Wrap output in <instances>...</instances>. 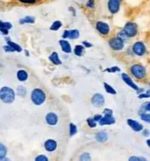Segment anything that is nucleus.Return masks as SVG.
Returning <instances> with one entry per match:
<instances>
[{
	"instance_id": "nucleus-13",
	"label": "nucleus",
	"mask_w": 150,
	"mask_h": 161,
	"mask_svg": "<svg viewBox=\"0 0 150 161\" xmlns=\"http://www.w3.org/2000/svg\"><path fill=\"white\" fill-rule=\"evenodd\" d=\"M63 38H69V39H77L79 37V31L76 29L74 30H66L63 35Z\"/></svg>"
},
{
	"instance_id": "nucleus-44",
	"label": "nucleus",
	"mask_w": 150,
	"mask_h": 161,
	"mask_svg": "<svg viewBox=\"0 0 150 161\" xmlns=\"http://www.w3.org/2000/svg\"><path fill=\"white\" fill-rule=\"evenodd\" d=\"M149 86H150V83H149Z\"/></svg>"
},
{
	"instance_id": "nucleus-27",
	"label": "nucleus",
	"mask_w": 150,
	"mask_h": 161,
	"mask_svg": "<svg viewBox=\"0 0 150 161\" xmlns=\"http://www.w3.org/2000/svg\"><path fill=\"white\" fill-rule=\"evenodd\" d=\"M61 26H62V22H61V21H55V22L53 23V25L51 26V30L56 31V30H58Z\"/></svg>"
},
{
	"instance_id": "nucleus-3",
	"label": "nucleus",
	"mask_w": 150,
	"mask_h": 161,
	"mask_svg": "<svg viewBox=\"0 0 150 161\" xmlns=\"http://www.w3.org/2000/svg\"><path fill=\"white\" fill-rule=\"evenodd\" d=\"M32 100L36 105H42L46 100V95L41 89H35L32 92Z\"/></svg>"
},
{
	"instance_id": "nucleus-18",
	"label": "nucleus",
	"mask_w": 150,
	"mask_h": 161,
	"mask_svg": "<svg viewBox=\"0 0 150 161\" xmlns=\"http://www.w3.org/2000/svg\"><path fill=\"white\" fill-rule=\"evenodd\" d=\"M10 28H12V25L10 23H8V22H2L1 20H0V30L4 33V34H8V29H10Z\"/></svg>"
},
{
	"instance_id": "nucleus-28",
	"label": "nucleus",
	"mask_w": 150,
	"mask_h": 161,
	"mask_svg": "<svg viewBox=\"0 0 150 161\" xmlns=\"http://www.w3.org/2000/svg\"><path fill=\"white\" fill-rule=\"evenodd\" d=\"M141 119L148 123H150V114H146V113H142L141 115Z\"/></svg>"
},
{
	"instance_id": "nucleus-2",
	"label": "nucleus",
	"mask_w": 150,
	"mask_h": 161,
	"mask_svg": "<svg viewBox=\"0 0 150 161\" xmlns=\"http://www.w3.org/2000/svg\"><path fill=\"white\" fill-rule=\"evenodd\" d=\"M130 70H131V73L133 74V76L138 79H141V78H145V76H146V69L142 65L133 64L131 67Z\"/></svg>"
},
{
	"instance_id": "nucleus-41",
	"label": "nucleus",
	"mask_w": 150,
	"mask_h": 161,
	"mask_svg": "<svg viewBox=\"0 0 150 161\" xmlns=\"http://www.w3.org/2000/svg\"><path fill=\"white\" fill-rule=\"evenodd\" d=\"M83 44H84V46L87 47V48H90V47H92V44H91V43L87 42H83Z\"/></svg>"
},
{
	"instance_id": "nucleus-6",
	"label": "nucleus",
	"mask_w": 150,
	"mask_h": 161,
	"mask_svg": "<svg viewBox=\"0 0 150 161\" xmlns=\"http://www.w3.org/2000/svg\"><path fill=\"white\" fill-rule=\"evenodd\" d=\"M91 104L96 108H101L105 104V98L100 93H96L91 98Z\"/></svg>"
},
{
	"instance_id": "nucleus-1",
	"label": "nucleus",
	"mask_w": 150,
	"mask_h": 161,
	"mask_svg": "<svg viewBox=\"0 0 150 161\" xmlns=\"http://www.w3.org/2000/svg\"><path fill=\"white\" fill-rule=\"evenodd\" d=\"M0 98L5 103H12L15 99V92L9 87H3L0 90Z\"/></svg>"
},
{
	"instance_id": "nucleus-23",
	"label": "nucleus",
	"mask_w": 150,
	"mask_h": 161,
	"mask_svg": "<svg viewBox=\"0 0 150 161\" xmlns=\"http://www.w3.org/2000/svg\"><path fill=\"white\" fill-rule=\"evenodd\" d=\"M104 86H105V89H106V91L108 93H110V94H116V93H117L116 90H115L112 86H111L110 85H108L107 83H105V84H104Z\"/></svg>"
},
{
	"instance_id": "nucleus-24",
	"label": "nucleus",
	"mask_w": 150,
	"mask_h": 161,
	"mask_svg": "<svg viewBox=\"0 0 150 161\" xmlns=\"http://www.w3.org/2000/svg\"><path fill=\"white\" fill-rule=\"evenodd\" d=\"M21 24L24 23H33L34 22V18H33V17H30V16H27V17H25V18H24L23 20H20V21Z\"/></svg>"
},
{
	"instance_id": "nucleus-35",
	"label": "nucleus",
	"mask_w": 150,
	"mask_h": 161,
	"mask_svg": "<svg viewBox=\"0 0 150 161\" xmlns=\"http://www.w3.org/2000/svg\"><path fill=\"white\" fill-rule=\"evenodd\" d=\"M140 99H144V98H150V91H148L147 93H141L139 95Z\"/></svg>"
},
{
	"instance_id": "nucleus-10",
	"label": "nucleus",
	"mask_w": 150,
	"mask_h": 161,
	"mask_svg": "<svg viewBox=\"0 0 150 161\" xmlns=\"http://www.w3.org/2000/svg\"><path fill=\"white\" fill-rule=\"evenodd\" d=\"M127 124L128 126L131 127V129L136 132H139V131H141L143 130V125L141 124L139 121H134L133 119H128L127 120Z\"/></svg>"
},
{
	"instance_id": "nucleus-20",
	"label": "nucleus",
	"mask_w": 150,
	"mask_h": 161,
	"mask_svg": "<svg viewBox=\"0 0 150 161\" xmlns=\"http://www.w3.org/2000/svg\"><path fill=\"white\" fill-rule=\"evenodd\" d=\"M17 77H18L20 81H25V80L27 79L28 75H27V72L25 71V70H19L18 74H17Z\"/></svg>"
},
{
	"instance_id": "nucleus-7",
	"label": "nucleus",
	"mask_w": 150,
	"mask_h": 161,
	"mask_svg": "<svg viewBox=\"0 0 150 161\" xmlns=\"http://www.w3.org/2000/svg\"><path fill=\"white\" fill-rule=\"evenodd\" d=\"M120 2H121V0H109L108 1V9L111 13L115 14L119 11Z\"/></svg>"
},
{
	"instance_id": "nucleus-4",
	"label": "nucleus",
	"mask_w": 150,
	"mask_h": 161,
	"mask_svg": "<svg viewBox=\"0 0 150 161\" xmlns=\"http://www.w3.org/2000/svg\"><path fill=\"white\" fill-rule=\"evenodd\" d=\"M109 44L113 50H121L124 48V41L119 37H116L111 39Z\"/></svg>"
},
{
	"instance_id": "nucleus-36",
	"label": "nucleus",
	"mask_w": 150,
	"mask_h": 161,
	"mask_svg": "<svg viewBox=\"0 0 150 161\" xmlns=\"http://www.w3.org/2000/svg\"><path fill=\"white\" fill-rule=\"evenodd\" d=\"M108 72H110V73H114V72H116V71H119L120 70L119 67H111V68H110V69L106 70Z\"/></svg>"
},
{
	"instance_id": "nucleus-40",
	"label": "nucleus",
	"mask_w": 150,
	"mask_h": 161,
	"mask_svg": "<svg viewBox=\"0 0 150 161\" xmlns=\"http://www.w3.org/2000/svg\"><path fill=\"white\" fill-rule=\"evenodd\" d=\"M94 120L96 121H99L100 120H101V118H102V115H95L94 117Z\"/></svg>"
},
{
	"instance_id": "nucleus-25",
	"label": "nucleus",
	"mask_w": 150,
	"mask_h": 161,
	"mask_svg": "<svg viewBox=\"0 0 150 161\" xmlns=\"http://www.w3.org/2000/svg\"><path fill=\"white\" fill-rule=\"evenodd\" d=\"M76 132H77L76 126L75 124H73V123H70V125H69V134H70V136H74Z\"/></svg>"
},
{
	"instance_id": "nucleus-21",
	"label": "nucleus",
	"mask_w": 150,
	"mask_h": 161,
	"mask_svg": "<svg viewBox=\"0 0 150 161\" xmlns=\"http://www.w3.org/2000/svg\"><path fill=\"white\" fill-rule=\"evenodd\" d=\"M75 54L76 55V56H83L84 55V47L81 46V45H77V46H76L75 48Z\"/></svg>"
},
{
	"instance_id": "nucleus-16",
	"label": "nucleus",
	"mask_w": 150,
	"mask_h": 161,
	"mask_svg": "<svg viewBox=\"0 0 150 161\" xmlns=\"http://www.w3.org/2000/svg\"><path fill=\"white\" fill-rule=\"evenodd\" d=\"M96 139L100 143H105V142L107 141L108 139L107 134L106 132H104V131H100L96 135Z\"/></svg>"
},
{
	"instance_id": "nucleus-26",
	"label": "nucleus",
	"mask_w": 150,
	"mask_h": 161,
	"mask_svg": "<svg viewBox=\"0 0 150 161\" xmlns=\"http://www.w3.org/2000/svg\"><path fill=\"white\" fill-rule=\"evenodd\" d=\"M8 45L9 46H11L15 51H18V52H20L21 51V48L19 46L18 44H16V43H14V42H10V41H8Z\"/></svg>"
},
{
	"instance_id": "nucleus-19",
	"label": "nucleus",
	"mask_w": 150,
	"mask_h": 161,
	"mask_svg": "<svg viewBox=\"0 0 150 161\" xmlns=\"http://www.w3.org/2000/svg\"><path fill=\"white\" fill-rule=\"evenodd\" d=\"M50 60L55 64H56V65H60L61 64H62V62H61V60L59 59V56H58V54L56 53V52H54V53H52V55L50 56Z\"/></svg>"
},
{
	"instance_id": "nucleus-17",
	"label": "nucleus",
	"mask_w": 150,
	"mask_h": 161,
	"mask_svg": "<svg viewBox=\"0 0 150 161\" xmlns=\"http://www.w3.org/2000/svg\"><path fill=\"white\" fill-rule=\"evenodd\" d=\"M60 45L62 47V49L64 51L65 53H70L71 52V47H70L69 43L67 41L61 40L60 41Z\"/></svg>"
},
{
	"instance_id": "nucleus-37",
	"label": "nucleus",
	"mask_w": 150,
	"mask_h": 161,
	"mask_svg": "<svg viewBox=\"0 0 150 161\" xmlns=\"http://www.w3.org/2000/svg\"><path fill=\"white\" fill-rule=\"evenodd\" d=\"M36 161H47V158H46V156H43V155H41V156H38L36 159H35Z\"/></svg>"
},
{
	"instance_id": "nucleus-12",
	"label": "nucleus",
	"mask_w": 150,
	"mask_h": 161,
	"mask_svg": "<svg viewBox=\"0 0 150 161\" xmlns=\"http://www.w3.org/2000/svg\"><path fill=\"white\" fill-rule=\"evenodd\" d=\"M121 77H122V79H123V81L129 86L130 87H132L133 90H136V91H138L139 90V87L137 86V85H135L133 82V80H132V78L129 77L127 74H126V73H122L121 74Z\"/></svg>"
},
{
	"instance_id": "nucleus-32",
	"label": "nucleus",
	"mask_w": 150,
	"mask_h": 161,
	"mask_svg": "<svg viewBox=\"0 0 150 161\" xmlns=\"http://www.w3.org/2000/svg\"><path fill=\"white\" fill-rule=\"evenodd\" d=\"M141 108L145 111H149L150 112V102H146L141 106Z\"/></svg>"
},
{
	"instance_id": "nucleus-15",
	"label": "nucleus",
	"mask_w": 150,
	"mask_h": 161,
	"mask_svg": "<svg viewBox=\"0 0 150 161\" xmlns=\"http://www.w3.org/2000/svg\"><path fill=\"white\" fill-rule=\"evenodd\" d=\"M46 121L49 125H55L58 121V117L55 113H49L46 116Z\"/></svg>"
},
{
	"instance_id": "nucleus-31",
	"label": "nucleus",
	"mask_w": 150,
	"mask_h": 161,
	"mask_svg": "<svg viewBox=\"0 0 150 161\" xmlns=\"http://www.w3.org/2000/svg\"><path fill=\"white\" fill-rule=\"evenodd\" d=\"M86 6L90 8V9L94 8V6H95V0H88L87 3H86Z\"/></svg>"
},
{
	"instance_id": "nucleus-33",
	"label": "nucleus",
	"mask_w": 150,
	"mask_h": 161,
	"mask_svg": "<svg viewBox=\"0 0 150 161\" xmlns=\"http://www.w3.org/2000/svg\"><path fill=\"white\" fill-rule=\"evenodd\" d=\"M118 37H119V38H121L123 41H126L127 39V34L123 31V32H119V35H118Z\"/></svg>"
},
{
	"instance_id": "nucleus-9",
	"label": "nucleus",
	"mask_w": 150,
	"mask_h": 161,
	"mask_svg": "<svg viewBox=\"0 0 150 161\" xmlns=\"http://www.w3.org/2000/svg\"><path fill=\"white\" fill-rule=\"evenodd\" d=\"M96 28L102 34H108L110 33V26H108V24L103 21H98L96 24Z\"/></svg>"
},
{
	"instance_id": "nucleus-42",
	"label": "nucleus",
	"mask_w": 150,
	"mask_h": 161,
	"mask_svg": "<svg viewBox=\"0 0 150 161\" xmlns=\"http://www.w3.org/2000/svg\"><path fill=\"white\" fill-rule=\"evenodd\" d=\"M149 134V130H143V136H148Z\"/></svg>"
},
{
	"instance_id": "nucleus-14",
	"label": "nucleus",
	"mask_w": 150,
	"mask_h": 161,
	"mask_svg": "<svg viewBox=\"0 0 150 161\" xmlns=\"http://www.w3.org/2000/svg\"><path fill=\"white\" fill-rule=\"evenodd\" d=\"M57 147V143L55 140H52V139H48L46 141L45 143V149L47 151H53L56 149Z\"/></svg>"
},
{
	"instance_id": "nucleus-29",
	"label": "nucleus",
	"mask_w": 150,
	"mask_h": 161,
	"mask_svg": "<svg viewBox=\"0 0 150 161\" xmlns=\"http://www.w3.org/2000/svg\"><path fill=\"white\" fill-rule=\"evenodd\" d=\"M87 123L90 128H95L97 126V123H96V121L94 120V118H88Z\"/></svg>"
},
{
	"instance_id": "nucleus-43",
	"label": "nucleus",
	"mask_w": 150,
	"mask_h": 161,
	"mask_svg": "<svg viewBox=\"0 0 150 161\" xmlns=\"http://www.w3.org/2000/svg\"><path fill=\"white\" fill-rule=\"evenodd\" d=\"M147 144H148V146L150 148V139H149V140L147 141Z\"/></svg>"
},
{
	"instance_id": "nucleus-38",
	"label": "nucleus",
	"mask_w": 150,
	"mask_h": 161,
	"mask_svg": "<svg viewBox=\"0 0 150 161\" xmlns=\"http://www.w3.org/2000/svg\"><path fill=\"white\" fill-rule=\"evenodd\" d=\"M20 1L24 4H34L36 2V0H20Z\"/></svg>"
},
{
	"instance_id": "nucleus-5",
	"label": "nucleus",
	"mask_w": 150,
	"mask_h": 161,
	"mask_svg": "<svg viewBox=\"0 0 150 161\" xmlns=\"http://www.w3.org/2000/svg\"><path fill=\"white\" fill-rule=\"evenodd\" d=\"M124 32L127 34L128 37H133L137 34V25L133 22H128L126 24L124 27Z\"/></svg>"
},
{
	"instance_id": "nucleus-39",
	"label": "nucleus",
	"mask_w": 150,
	"mask_h": 161,
	"mask_svg": "<svg viewBox=\"0 0 150 161\" xmlns=\"http://www.w3.org/2000/svg\"><path fill=\"white\" fill-rule=\"evenodd\" d=\"M4 49L5 51H8V52H12V51H15V50H14L12 47L9 46V45H8V46L4 47Z\"/></svg>"
},
{
	"instance_id": "nucleus-30",
	"label": "nucleus",
	"mask_w": 150,
	"mask_h": 161,
	"mask_svg": "<svg viewBox=\"0 0 150 161\" xmlns=\"http://www.w3.org/2000/svg\"><path fill=\"white\" fill-rule=\"evenodd\" d=\"M128 160L130 161H142V160H146L145 158L143 157H135V156H133L131 158H129Z\"/></svg>"
},
{
	"instance_id": "nucleus-22",
	"label": "nucleus",
	"mask_w": 150,
	"mask_h": 161,
	"mask_svg": "<svg viewBox=\"0 0 150 161\" xmlns=\"http://www.w3.org/2000/svg\"><path fill=\"white\" fill-rule=\"evenodd\" d=\"M6 153H7L6 147L4 144L0 143V160H3L6 156Z\"/></svg>"
},
{
	"instance_id": "nucleus-34",
	"label": "nucleus",
	"mask_w": 150,
	"mask_h": 161,
	"mask_svg": "<svg viewBox=\"0 0 150 161\" xmlns=\"http://www.w3.org/2000/svg\"><path fill=\"white\" fill-rule=\"evenodd\" d=\"M80 160H90V154H89V153H84V154H83V155L80 157Z\"/></svg>"
},
{
	"instance_id": "nucleus-11",
	"label": "nucleus",
	"mask_w": 150,
	"mask_h": 161,
	"mask_svg": "<svg viewBox=\"0 0 150 161\" xmlns=\"http://www.w3.org/2000/svg\"><path fill=\"white\" fill-rule=\"evenodd\" d=\"M115 123V118L113 117L112 114L111 115H105L104 117L101 118V120L99 121V124L100 125H111Z\"/></svg>"
},
{
	"instance_id": "nucleus-8",
	"label": "nucleus",
	"mask_w": 150,
	"mask_h": 161,
	"mask_svg": "<svg viewBox=\"0 0 150 161\" xmlns=\"http://www.w3.org/2000/svg\"><path fill=\"white\" fill-rule=\"evenodd\" d=\"M133 51L137 56H142L146 52V47L142 42H135L133 46Z\"/></svg>"
}]
</instances>
